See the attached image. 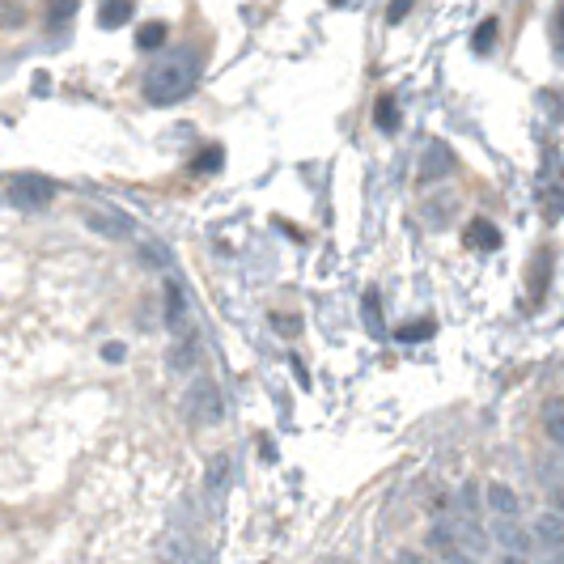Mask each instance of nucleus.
Returning <instances> with one entry per match:
<instances>
[{"mask_svg": "<svg viewBox=\"0 0 564 564\" xmlns=\"http://www.w3.org/2000/svg\"><path fill=\"white\" fill-rule=\"evenodd\" d=\"M547 437H552V442H561V437H564V421H561V399H552V403H547Z\"/></svg>", "mask_w": 564, "mask_h": 564, "instance_id": "nucleus-17", "label": "nucleus"}, {"mask_svg": "<svg viewBox=\"0 0 564 564\" xmlns=\"http://www.w3.org/2000/svg\"><path fill=\"white\" fill-rule=\"evenodd\" d=\"M463 238H467V247H476V251H484V254L501 251V229L492 226V221H484V217H476Z\"/></svg>", "mask_w": 564, "mask_h": 564, "instance_id": "nucleus-6", "label": "nucleus"}, {"mask_svg": "<svg viewBox=\"0 0 564 564\" xmlns=\"http://www.w3.org/2000/svg\"><path fill=\"white\" fill-rule=\"evenodd\" d=\"M488 509H492V518H522V506L509 484H488Z\"/></svg>", "mask_w": 564, "mask_h": 564, "instance_id": "nucleus-9", "label": "nucleus"}, {"mask_svg": "<svg viewBox=\"0 0 564 564\" xmlns=\"http://www.w3.org/2000/svg\"><path fill=\"white\" fill-rule=\"evenodd\" d=\"M454 170V153L442 141H433L424 149V162H421V178H442Z\"/></svg>", "mask_w": 564, "mask_h": 564, "instance_id": "nucleus-7", "label": "nucleus"}, {"mask_svg": "<svg viewBox=\"0 0 564 564\" xmlns=\"http://www.w3.org/2000/svg\"><path fill=\"white\" fill-rule=\"evenodd\" d=\"M221 162H226V149H221V144H208V149H199L196 153L192 170H196V174H217Z\"/></svg>", "mask_w": 564, "mask_h": 564, "instance_id": "nucleus-14", "label": "nucleus"}, {"mask_svg": "<svg viewBox=\"0 0 564 564\" xmlns=\"http://www.w3.org/2000/svg\"><path fill=\"white\" fill-rule=\"evenodd\" d=\"M192 416H196V424L221 421V395H217L213 382H199L196 391H192Z\"/></svg>", "mask_w": 564, "mask_h": 564, "instance_id": "nucleus-4", "label": "nucleus"}, {"mask_svg": "<svg viewBox=\"0 0 564 564\" xmlns=\"http://www.w3.org/2000/svg\"><path fill=\"white\" fill-rule=\"evenodd\" d=\"M361 318H366V332L373 339L387 336V327H382V302H378V293H366V297H361Z\"/></svg>", "mask_w": 564, "mask_h": 564, "instance_id": "nucleus-11", "label": "nucleus"}, {"mask_svg": "<svg viewBox=\"0 0 564 564\" xmlns=\"http://www.w3.org/2000/svg\"><path fill=\"white\" fill-rule=\"evenodd\" d=\"M199 68H204V64H199V56L192 47L158 59V64L144 73V98H149L153 107H174V102H183L187 94H196Z\"/></svg>", "mask_w": 564, "mask_h": 564, "instance_id": "nucleus-1", "label": "nucleus"}, {"mask_svg": "<svg viewBox=\"0 0 564 564\" xmlns=\"http://www.w3.org/2000/svg\"><path fill=\"white\" fill-rule=\"evenodd\" d=\"M535 543H543V547H547V552H552L556 561L564 556V547H561V543H564L561 506H552V509H547V513H543V518L535 522Z\"/></svg>", "mask_w": 564, "mask_h": 564, "instance_id": "nucleus-3", "label": "nucleus"}, {"mask_svg": "<svg viewBox=\"0 0 564 564\" xmlns=\"http://www.w3.org/2000/svg\"><path fill=\"white\" fill-rule=\"evenodd\" d=\"M332 4H348V0H332Z\"/></svg>", "mask_w": 564, "mask_h": 564, "instance_id": "nucleus-21", "label": "nucleus"}, {"mask_svg": "<svg viewBox=\"0 0 564 564\" xmlns=\"http://www.w3.org/2000/svg\"><path fill=\"white\" fill-rule=\"evenodd\" d=\"M166 323L174 336H187V297L174 281L166 284Z\"/></svg>", "mask_w": 564, "mask_h": 564, "instance_id": "nucleus-8", "label": "nucleus"}, {"mask_svg": "<svg viewBox=\"0 0 564 564\" xmlns=\"http://www.w3.org/2000/svg\"><path fill=\"white\" fill-rule=\"evenodd\" d=\"M9 199H13L18 208H26V213H39V208H47V204L56 199V183L43 178V174H22V178H13Z\"/></svg>", "mask_w": 564, "mask_h": 564, "instance_id": "nucleus-2", "label": "nucleus"}, {"mask_svg": "<svg viewBox=\"0 0 564 564\" xmlns=\"http://www.w3.org/2000/svg\"><path fill=\"white\" fill-rule=\"evenodd\" d=\"M437 332V323H429V318H421V323H403L395 336L403 339V344H421V339H429Z\"/></svg>", "mask_w": 564, "mask_h": 564, "instance_id": "nucleus-16", "label": "nucleus"}, {"mask_svg": "<svg viewBox=\"0 0 564 564\" xmlns=\"http://www.w3.org/2000/svg\"><path fill=\"white\" fill-rule=\"evenodd\" d=\"M85 221L98 229V234H107V238H128V234H132V221L119 217V213H111V208H89Z\"/></svg>", "mask_w": 564, "mask_h": 564, "instance_id": "nucleus-5", "label": "nucleus"}, {"mask_svg": "<svg viewBox=\"0 0 564 564\" xmlns=\"http://www.w3.org/2000/svg\"><path fill=\"white\" fill-rule=\"evenodd\" d=\"M102 357H107V361H123V357H128V348H123V344H107V348H102Z\"/></svg>", "mask_w": 564, "mask_h": 564, "instance_id": "nucleus-20", "label": "nucleus"}, {"mask_svg": "<svg viewBox=\"0 0 564 564\" xmlns=\"http://www.w3.org/2000/svg\"><path fill=\"white\" fill-rule=\"evenodd\" d=\"M132 0H102V9H98V26L102 30H119L128 26V18H132Z\"/></svg>", "mask_w": 564, "mask_h": 564, "instance_id": "nucleus-10", "label": "nucleus"}, {"mask_svg": "<svg viewBox=\"0 0 564 564\" xmlns=\"http://www.w3.org/2000/svg\"><path fill=\"white\" fill-rule=\"evenodd\" d=\"M73 13H77V0H52V26L68 22Z\"/></svg>", "mask_w": 564, "mask_h": 564, "instance_id": "nucleus-18", "label": "nucleus"}, {"mask_svg": "<svg viewBox=\"0 0 564 564\" xmlns=\"http://www.w3.org/2000/svg\"><path fill=\"white\" fill-rule=\"evenodd\" d=\"M497 34H501V22H497V18H488V22H480V30H476V39H471L476 56H488V52L497 47Z\"/></svg>", "mask_w": 564, "mask_h": 564, "instance_id": "nucleus-15", "label": "nucleus"}, {"mask_svg": "<svg viewBox=\"0 0 564 564\" xmlns=\"http://www.w3.org/2000/svg\"><path fill=\"white\" fill-rule=\"evenodd\" d=\"M408 9H412V0H391V9H387V22H391V26H399V22L408 18Z\"/></svg>", "mask_w": 564, "mask_h": 564, "instance_id": "nucleus-19", "label": "nucleus"}, {"mask_svg": "<svg viewBox=\"0 0 564 564\" xmlns=\"http://www.w3.org/2000/svg\"><path fill=\"white\" fill-rule=\"evenodd\" d=\"M166 39H170V26H166V22H149V26L137 30V47H141V52H158V47H162Z\"/></svg>", "mask_w": 564, "mask_h": 564, "instance_id": "nucleus-13", "label": "nucleus"}, {"mask_svg": "<svg viewBox=\"0 0 564 564\" xmlns=\"http://www.w3.org/2000/svg\"><path fill=\"white\" fill-rule=\"evenodd\" d=\"M373 123H378L382 132H395L399 128V107H395V98H391V94H382V98L373 102Z\"/></svg>", "mask_w": 564, "mask_h": 564, "instance_id": "nucleus-12", "label": "nucleus"}]
</instances>
